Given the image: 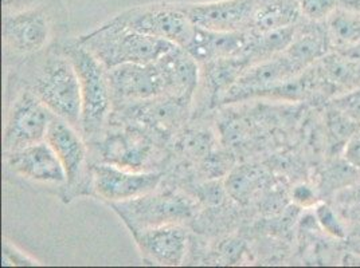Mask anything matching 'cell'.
I'll list each match as a JSON object with an SVG mask.
<instances>
[{
  "mask_svg": "<svg viewBox=\"0 0 360 268\" xmlns=\"http://www.w3.org/2000/svg\"><path fill=\"white\" fill-rule=\"evenodd\" d=\"M330 38L336 45L349 46L360 41V14L336 8L328 16Z\"/></svg>",
  "mask_w": 360,
  "mask_h": 268,
  "instance_id": "cell-14",
  "label": "cell"
},
{
  "mask_svg": "<svg viewBox=\"0 0 360 268\" xmlns=\"http://www.w3.org/2000/svg\"><path fill=\"white\" fill-rule=\"evenodd\" d=\"M293 199L302 206H309L315 201V194L307 185H299L293 191Z\"/></svg>",
  "mask_w": 360,
  "mask_h": 268,
  "instance_id": "cell-19",
  "label": "cell"
},
{
  "mask_svg": "<svg viewBox=\"0 0 360 268\" xmlns=\"http://www.w3.org/2000/svg\"><path fill=\"white\" fill-rule=\"evenodd\" d=\"M262 0H218L183 4L180 8L191 23L209 31L233 32L249 30Z\"/></svg>",
  "mask_w": 360,
  "mask_h": 268,
  "instance_id": "cell-6",
  "label": "cell"
},
{
  "mask_svg": "<svg viewBox=\"0 0 360 268\" xmlns=\"http://www.w3.org/2000/svg\"><path fill=\"white\" fill-rule=\"evenodd\" d=\"M143 255L162 266H179L186 255V232L172 224L132 229Z\"/></svg>",
  "mask_w": 360,
  "mask_h": 268,
  "instance_id": "cell-10",
  "label": "cell"
},
{
  "mask_svg": "<svg viewBox=\"0 0 360 268\" xmlns=\"http://www.w3.org/2000/svg\"><path fill=\"white\" fill-rule=\"evenodd\" d=\"M49 23L39 10H23L4 18L3 39L11 50L29 54L41 50L49 39Z\"/></svg>",
  "mask_w": 360,
  "mask_h": 268,
  "instance_id": "cell-11",
  "label": "cell"
},
{
  "mask_svg": "<svg viewBox=\"0 0 360 268\" xmlns=\"http://www.w3.org/2000/svg\"><path fill=\"white\" fill-rule=\"evenodd\" d=\"M300 6L301 14L312 19L321 20L328 19V16L340 7L339 0H297Z\"/></svg>",
  "mask_w": 360,
  "mask_h": 268,
  "instance_id": "cell-15",
  "label": "cell"
},
{
  "mask_svg": "<svg viewBox=\"0 0 360 268\" xmlns=\"http://www.w3.org/2000/svg\"><path fill=\"white\" fill-rule=\"evenodd\" d=\"M316 217L319 220L320 225L336 238H345V228L342 223L339 222V219L336 217V215L333 213V210L326 206V204H321L316 208Z\"/></svg>",
  "mask_w": 360,
  "mask_h": 268,
  "instance_id": "cell-16",
  "label": "cell"
},
{
  "mask_svg": "<svg viewBox=\"0 0 360 268\" xmlns=\"http://www.w3.org/2000/svg\"><path fill=\"white\" fill-rule=\"evenodd\" d=\"M3 264L4 266H34L37 264L34 260L25 256L23 253L16 251L8 243H4L3 247Z\"/></svg>",
  "mask_w": 360,
  "mask_h": 268,
  "instance_id": "cell-17",
  "label": "cell"
},
{
  "mask_svg": "<svg viewBox=\"0 0 360 268\" xmlns=\"http://www.w3.org/2000/svg\"><path fill=\"white\" fill-rule=\"evenodd\" d=\"M32 93L58 119L81 128L82 94L79 76L68 57H50L37 75Z\"/></svg>",
  "mask_w": 360,
  "mask_h": 268,
  "instance_id": "cell-2",
  "label": "cell"
},
{
  "mask_svg": "<svg viewBox=\"0 0 360 268\" xmlns=\"http://www.w3.org/2000/svg\"><path fill=\"white\" fill-rule=\"evenodd\" d=\"M46 141L60 157L66 172V184L75 187L81 179L86 163V148L75 126L63 119L54 117L46 133Z\"/></svg>",
  "mask_w": 360,
  "mask_h": 268,
  "instance_id": "cell-12",
  "label": "cell"
},
{
  "mask_svg": "<svg viewBox=\"0 0 360 268\" xmlns=\"http://www.w3.org/2000/svg\"><path fill=\"white\" fill-rule=\"evenodd\" d=\"M38 0H3V7L4 10H14L15 13L18 11H23L25 7L31 6L32 3H37Z\"/></svg>",
  "mask_w": 360,
  "mask_h": 268,
  "instance_id": "cell-21",
  "label": "cell"
},
{
  "mask_svg": "<svg viewBox=\"0 0 360 268\" xmlns=\"http://www.w3.org/2000/svg\"><path fill=\"white\" fill-rule=\"evenodd\" d=\"M301 15L297 0H262L255 11L250 29L257 34L293 26Z\"/></svg>",
  "mask_w": 360,
  "mask_h": 268,
  "instance_id": "cell-13",
  "label": "cell"
},
{
  "mask_svg": "<svg viewBox=\"0 0 360 268\" xmlns=\"http://www.w3.org/2000/svg\"><path fill=\"white\" fill-rule=\"evenodd\" d=\"M128 27L141 34L169 41L175 45H186L194 31V25L180 6L162 4L136 8L117 16Z\"/></svg>",
  "mask_w": 360,
  "mask_h": 268,
  "instance_id": "cell-5",
  "label": "cell"
},
{
  "mask_svg": "<svg viewBox=\"0 0 360 268\" xmlns=\"http://www.w3.org/2000/svg\"><path fill=\"white\" fill-rule=\"evenodd\" d=\"M160 182L156 173L127 172L119 166L97 165L93 169V187L110 203H127L153 192Z\"/></svg>",
  "mask_w": 360,
  "mask_h": 268,
  "instance_id": "cell-8",
  "label": "cell"
},
{
  "mask_svg": "<svg viewBox=\"0 0 360 268\" xmlns=\"http://www.w3.org/2000/svg\"><path fill=\"white\" fill-rule=\"evenodd\" d=\"M345 156L348 157V160L352 164L360 165V133L356 134L348 144L347 150H345Z\"/></svg>",
  "mask_w": 360,
  "mask_h": 268,
  "instance_id": "cell-20",
  "label": "cell"
},
{
  "mask_svg": "<svg viewBox=\"0 0 360 268\" xmlns=\"http://www.w3.org/2000/svg\"><path fill=\"white\" fill-rule=\"evenodd\" d=\"M342 107L345 112H348V114L354 116V117H360V90L355 94H351L348 97H345V100L340 101Z\"/></svg>",
  "mask_w": 360,
  "mask_h": 268,
  "instance_id": "cell-18",
  "label": "cell"
},
{
  "mask_svg": "<svg viewBox=\"0 0 360 268\" xmlns=\"http://www.w3.org/2000/svg\"><path fill=\"white\" fill-rule=\"evenodd\" d=\"M112 95L120 100H147L171 94L159 60L146 65L127 63L108 70Z\"/></svg>",
  "mask_w": 360,
  "mask_h": 268,
  "instance_id": "cell-7",
  "label": "cell"
},
{
  "mask_svg": "<svg viewBox=\"0 0 360 268\" xmlns=\"http://www.w3.org/2000/svg\"><path fill=\"white\" fill-rule=\"evenodd\" d=\"M56 116L32 93L25 91L15 100L4 128V149L14 152L45 141Z\"/></svg>",
  "mask_w": 360,
  "mask_h": 268,
  "instance_id": "cell-4",
  "label": "cell"
},
{
  "mask_svg": "<svg viewBox=\"0 0 360 268\" xmlns=\"http://www.w3.org/2000/svg\"><path fill=\"white\" fill-rule=\"evenodd\" d=\"M7 163L15 173L25 179L47 184L66 182V172L60 157L46 140L22 149L10 152Z\"/></svg>",
  "mask_w": 360,
  "mask_h": 268,
  "instance_id": "cell-9",
  "label": "cell"
},
{
  "mask_svg": "<svg viewBox=\"0 0 360 268\" xmlns=\"http://www.w3.org/2000/svg\"><path fill=\"white\" fill-rule=\"evenodd\" d=\"M342 8L360 14V0H339Z\"/></svg>",
  "mask_w": 360,
  "mask_h": 268,
  "instance_id": "cell-22",
  "label": "cell"
},
{
  "mask_svg": "<svg viewBox=\"0 0 360 268\" xmlns=\"http://www.w3.org/2000/svg\"><path fill=\"white\" fill-rule=\"evenodd\" d=\"M65 54L73 62L79 76L82 94L81 130L86 137H94L105 122L113 97L108 70L79 42L68 46L65 48Z\"/></svg>",
  "mask_w": 360,
  "mask_h": 268,
  "instance_id": "cell-3",
  "label": "cell"
},
{
  "mask_svg": "<svg viewBox=\"0 0 360 268\" xmlns=\"http://www.w3.org/2000/svg\"><path fill=\"white\" fill-rule=\"evenodd\" d=\"M78 42L88 48L106 70L127 63L155 62L178 46L135 31L117 16Z\"/></svg>",
  "mask_w": 360,
  "mask_h": 268,
  "instance_id": "cell-1",
  "label": "cell"
}]
</instances>
